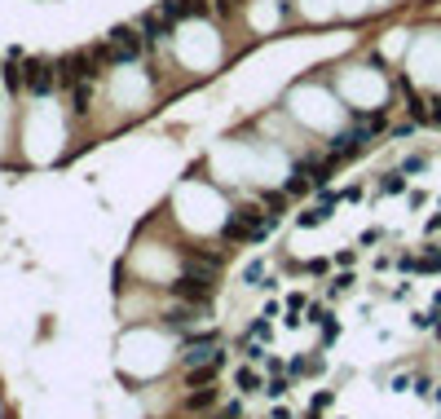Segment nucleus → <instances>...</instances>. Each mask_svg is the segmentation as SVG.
I'll use <instances>...</instances> for the list:
<instances>
[{
    "label": "nucleus",
    "instance_id": "1",
    "mask_svg": "<svg viewBox=\"0 0 441 419\" xmlns=\"http://www.w3.org/2000/svg\"><path fill=\"white\" fill-rule=\"evenodd\" d=\"M269 234V221H265V208H238L230 225H225V238L234 243H256V238Z\"/></svg>",
    "mask_w": 441,
    "mask_h": 419
},
{
    "label": "nucleus",
    "instance_id": "2",
    "mask_svg": "<svg viewBox=\"0 0 441 419\" xmlns=\"http://www.w3.org/2000/svg\"><path fill=\"white\" fill-rule=\"evenodd\" d=\"M212 278H217L212 269L190 265L181 278L172 283V296H181V301H190V305H208V301H212Z\"/></svg>",
    "mask_w": 441,
    "mask_h": 419
},
{
    "label": "nucleus",
    "instance_id": "3",
    "mask_svg": "<svg viewBox=\"0 0 441 419\" xmlns=\"http://www.w3.org/2000/svg\"><path fill=\"white\" fill-rule=\"evenodd\" d=\"M212 402H217V389H212V384H199V389H190V398H186V406H190V411H208Z\"/></svg>",
    "mask_w": 441,
    "mask_h": 419
},
{
    "label": "nucleus",
    "instance_id": "4",
    "mask_svg": "<svg viewBox=\"0 0 441 419\" xmlns=\"http://www.w3.org/2000/svg\"><path fill=\"white\" fill-rule=\"evenodd\" d=\"M238 389H247V393H256V389H260V380H256V371H238Z\"/></svg>",
    "mask_w": 441,
    "mask_h": 419
}]
</instances>
